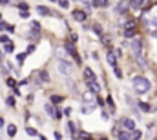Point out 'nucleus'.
Returning <instances> with one entry per match:
<instances>
[{
  "instance_id": "f257e3e1",
  "label": "nucleus",
  "mask_w": 157,
  "mask_h": 140,
  "mask_svg": "<svg viewBox=\"0 0 157 140\" xmlns=\"http://www.w3.org/2000/svg\"><path fill=\"white\" fill-rule=\"evenodd\" d=\"M132 84H134V91L137 95H145V93L150 91V80L145 78V77H134Z\"/></svg>"
},
{
  "instance_id": "f03ea898",
  "label": "nucleus",
  "mask_w": 157,
  "mask_h": 140,
  "mask_svg": "<svg viewBox=\"0 0 157 140\" xmlns=\"http://www.w3.org/2000/svg\"><path fill=\"white\" fill-rule=\"evenodd\" d=\"M132 49H134V55H135V60L139 62V66H143L145 67V51H143V40L141 38H135L134 42H132Z\"/></svg>"
},
{
  "instance_id": "7ed1b4c3",
  "label": "nucleus",
  "mask_w": 157,
  "mask_h": 140,
  "mask_svg": "<svg viewBox=\"0 0 157 140\" xmlns=\"http://www.w3.org/2000/svg\"><path fill=\"white\" fill-rule=\"evenodd\" d=\"M71 64L70 62H66V60H59V73L60 75H64V77H70L71 75Z\"/></svg>"
},
{
  "instance_id": "20e7f679",
  "label": "nucleus",
  "mask_w": 157,
  "mask_h": 140,
  "mask_svg": "<svg viewBox=\"0 0 157 140\" xmlns=\"http://www.w3.org/2000/svg\"><path fill=\"white\" fill-rule=\"evenodd\" d=\"M146 27H148L150 33H155L157 35V16L155 15H150V16L146 18Z\"/></svg>"
},
{
  "instance_id": "39448f33",
  "label": "nucleus",
  "mask_w": 157,
  "mask_h": 140,
  "mask_svg": "<svg viewBox=\"0 0 157 140\" xmlns=\"http://www.w3.org/2000/svg\"><path fill=\"white\" fill-rule=\"evenodd\" d=\"M82 100H84V104H88V106H91V108H97V104H95V93L86 91V93L82 95Z\"/></svg>"
},
{
  "instance_id": "423d86ee",
  "label": "nucleus",
  "mask_w": 157,
  "mask_h": 140,
  "mask_svg": "<svg viewBox=\"0 0 157 140\" xmlns=\"http://www.w3.org/2000/svg\"><path fill=\"white\" fill-rule=\"evenodd\" d=\"M64 49H66V51H68V53H70V55L75 58V62H79V64H80V56H79V53H77V47H75L73 44H64Z\"/></svg>"
},
{
  "instance_id": "0eeeda50",
  "label": "nucleus",
  "mask_w": 157,
  "mask_h": 140,
  "mask_svg": "<svg viewBox=\"0 0 157 140\" xmlns=\"http://www.w3.org/2000/svg\"><path fill=\"white\" fill-rule=\"evenodd\" d=\"M121 126H123V129H126V131H134V129H135V122H134L132 118H121Z\"/></svg>"
},
{
  "instance_id": "6e6552de",
  "label": "nucleus",
  "mask_w": 157,
  "mask_h": 140,
  "mask_svg": "<svg viewBox=\"0 0 157 140\" xmlns=\"http://www.w3.org/2000/svg\"><path fill=\"white\" fill-rule=\"evenodd\" d=\"M108 64L112 66V67H117V55H115V51H112V47H108Z\"/></svg>"
},
{
  "instance_id": "1a4fd4ad",
  "label": "nucleus",
  "mask_w": 157,
  "mask_h": 140,
  "mask_svg": "<svg viewBox=\"0 0 157 140\" xmlns=\"http://www.w3.org/2000/svg\"><path fill=\"white\" fill-rule=\"evenodd\" d=\"M148 2H150V0H130V5H132L134 9H145V7L148 5Z\"/></svg>"
},
{
  "instance_id": "9d476101",
  "label": "nucleus",
  "mask_w": 157,
  "mask_h": 140,
  "mask_svg": "<svg viewBox=\"0 0 157 140\" xmlns=\"http://www.w3.org/2000/svg\"><path fill=\"white\" fill-rule=\"evenodd\" d=\"M84 78H86V82L90 84V82H97V75L90 69V67H86L84 69Z\"/></svg>"
},
{
  "instance_id": "9b49d317",
  "label": "nucleus",
  "mask_w": 157,
  "mask_h": 140,
  "mask_svg": "<svg viewBox=\"0 0 157 140\" xmlns=\"http://www.w3.org/2000/svg\"><path fill=\"white\" fill-rule=\"evenodd\" d=\"M73 18H75L77 22H84V20L88 18V15H86L84 11H79V9H75V11H73Z\"/></svg>"
},
{
  "instance_id": "f8f14e48",
  "label": "nucleus",
  "mask_w": 157,
  "mask_h": 140,
  "mask_svg": "<svg viewBox=\"0 0 157 140\" xmlns=\"http://www.w3.org/2000/svg\"><path fill=\"white\" fill-rule=\"evenodd\" d=\"M35 11H37L38 15H44V16L55 15V13H51V11H49V7H44V5H37V7H35Z\"/></svg>"
},
{
  "instance_id": "ddd939ff",
  "label": "nucleus",
  "mask_w": 157,
  "mask_h": 140,
  "mask_svg": "<svg viewBox=\"0 0 157 140\" xmlns=\"http://www.w3.org/2000/svg\"><path fill=\"white\" fill-rule=\"evenodd\" d=\"M119 140H132V131H126V129H123V131H119Z\"/></svg>"
},
{
  "instance_id": "4468645a",
  "label": "nucleus",
  "mask_w": 157,
  "mask_h": 140,
  "mask_svg": "<svg viewBox=\"0 0 157 140\" xmlns=\"http://www.w3.org/2000/svg\"><path fill=\"white\" fill-rule=\"evenodd\" d=\"M128 5H130V2H128V0L119 2V4H117V13H124V11L128 9Z\"/></svg>"
},
{
  "instance_id": "2eb2a0df",
  "label": "nucleus",
  "mask_w": 157,
  "mask_h": 140,
  "mask_svg": "<svg viewBox=\"0 0 157 140\" xmlns=\"http://www.w3.org/2000/svg\"><path fill=\"white\" fill-rule=\"evenodd\" d=\"M88 87H90V91H91V93H95V95H97V93H99V89H101V86H99L97 82H90V84H88Z\"/></svg>"
},
{
  "instance_id": "dca6fc26",
  "label": "nucleus",
  "mask_w": 157,
  "mask_h": 140,
  "mask_svg": "<svg viewBox=\"0 0 157 140\" xmlns=\"http://www.w3.org/2000/svg\"><path fill=\"white\" fill-rule=\"evenodd\" d=\"M44 109H46V113H48L49 117H53V118H55V115H57V111L53 109V106H51V104H46V106H44Z\"/></svg>"
},
{
  "instance_id": "f3484780",
  "label": "nucleus",
  "mask_w": 157,
  "mask_h": 140,
  "mask_svg": "<svg viewBox=\"0 0 157 140\" xmlns=\"http://www.w3.org/2000/svg\"><path fill=\"white\" fill-rule=\"evenodd\" d=\"M0 29H5V31H9V33L15 31V27H13L11 24H5V22H0Z\"/></svg>"
},
{
  "instance_id": "a211bd4d",
  "label": "nucleus",
  "mask_w": 157,
  "mask_h": 140,
  "mask_svg": "<svg viewBox=\"0 0 157 140\" xmlns=\"http://www.w3.org/2000/svg\"><path fill=\"white\" fill-rule=\"evenodd\" d=\"M7 135H9V137H15V135H16V126H15V124H9V126H7Z\"/></svg>"
},
{
  "instance_id": "6ab92c4d",
  "label": "nucleus",
  "mask_w": 157,
  "mask_h": 140,
  "mask_svg": "<svg viewBox=\"0 0 157 140\" xmlns=\"http://www.w3.org/2000/svg\"><path fill=\"white\" fill-rule=\"evenodd\" d=\"M108 0H93V7H106Z\"/></svg>"
},
{
  "instance_id": "aec40b11",
  "label": "nucleus",
  "mask_w": 157,
  "mask_h": 140,
  "mask_svg": "<svg viewBox=\"0 0 157 140\" xmlns=\"http://www.w3.org/2000/svg\"><path fill=\"white\" fill-rule=\"evenodd\" d=\"M137 35V29H124V36L126 38H132V36H135Z\"/></svg>"
},
{
  "instance_id": "412c9836",
  "label": "nucleus",
  "mask_w": 157,
  "mask_h": 140,
  "mask_svg": "<svg viewBox=\"0 0 157 140\" xmlns=\"http://www.w3.org/2000/svg\"><path fill=\"white\" fill-rule=\"evenodd\" d=\"M31 29H33L35 35H38V33H40V24H38V22H31Z\"/></svg>"
},
{
  "instance_id": "4be33fe9",
  "label": "nucleus",
  "mask_w": 157,
  "mask_h": 140,
  "mask_svg": "<svg viewBox=\"0 0 157 140\" xmlns=\"http://www.w3.org/2000/svg\"><path fill=\"white\" fill-rule=\"evenodd\" d=\"M91 29H93L99 36H102V27H101V24H93V26H91Z\"/></svg>"
},
{
  "instance_id": "5701e85b",
  "label": "nucleus",
  "mask_w": 157,
  "mask_h": 140,
  "mask_svg": "<svg viewBox=\"0 0 157 140\" xmlns=\"http://www.w3.org/2000/svg\"><path fill=\"white\" fill-rule=\"evenodd\" d=\"M49 100H51V102H53V104H60V102H64V98H62V97H60V95H53V97H51V98H49Z\"/></svg>"
},
{
  "instance_id": "b1692460",
  "label": "nucleus",
  "mask_w": 157,
  "mask_h": 140,
  "mask_svg": "<svg viewBox=\"0 0 157 140\" xmlns=\"http://www.w3.org/2000/svg\"><path fill=\"white\" fill-rule=\"evenodd\" d=\"M135 26H137L135 20H128V22L124 24V29H135Z\"/></svg>"
},
{
  "instance_id": "393cba45",
  "label": "nucleus",
  "mask_w": 157,
  "mask_h": 140,
  "mask_svg": "<svg viewBox=\"0 0 157 140\" xmlns=\"http://www.w3.org/2000/svg\"><path fill=\"white\" fill-rule=\"evenodd\" d=\"M38 78H40L42 82H49V77L46 75V71H38Z\"/></svg>"
},
{
  "instance_id": "a878e982",
  "label": "nucleus",
  "mask_w": 157,
  "mask_h": 140,
  "mask_svg": "<svg viewBox=\"0 0 157 140\" xmlns=\"http://www.w3.org/2000/svg\"><path fill=\"white\" fill-rule=\"evenodd\" d=\"M141 137H143V133H141L139 129H137V131H135V129L132 131V140H139V138H141Z\"/></svg>"
},
{
  "instance_id": "bb28decb",
  "label": "nucleus",
  "mask_w": 157,
  "mask_h": 140,
  "mask_svg": "<svg viewBox=\"0 0 157 140\" xmlns=\"http://www.w3.org/2000/svg\"><path fill=\"white\" fill-rule=\"evenodd\" d=\"M24 60H26V53L16 55V62H18V66H22V64H24Z\"/></svg>"
},
{
  "instance_id": "cd10ccee",
  "label": "nucleus",
  "mask_w": 157,
  "mask_h": 140,
  "mask_svg": "<svg viewBox=\"0 0 157 140\" xmlns=\"http://www.w3.org/2000/svg\"><path fill=\"white\" fill-rule=\"evenodd\" d=\"M139 108H141L143 111H152V108H150V104H146V102H139Z\"/></svg>"
},
{
  "instance_id": "c85d7f7f",
  "label": "nucleus",
  "mask_w": 157,
  "mask_h": 140,
  "mask_svg": "<svg viewBox=\"0 0 157 140\" xmlns=\"http://www.w3.org/2000/svg\"><path fill=\"white\" fill-rule=\"evenodd\" d=\"M57 2H59V5H60V7H64V9H68V7H70V0H57Z\"/></svg>"
},
{
  "instance_id": "c756f323",
  "label": "nucleus",
  "mask_w": 157,
  "mask_h": 140,
  "mask_svg": "<svg viewBox=\"0 0 157 140\" xmlns=\"http://www.w3.org/2000/svg\"><path fill=\"white\" fill-rule=\"evenodd\" d=\"M26 133H27L29 137H37V129H35V128H27V129H26Z\"/></svg>"
},
{
  "instance_id": "7c9ffc66",
  "label": "nucleus",
  "mask_w": 157,
  "mask_h": 140,
  "mask_svg": "<svg viewBox=\"0 0 157 140\" xmlns=\"http://www.w3.org/2000/svg\"><path fill=\"white\" fill-rule=\"evenodd\" d=\"M0 42H2V44H5V46H7V44H11L9 36H5V35H2V36H0Z\"/></svg>"
},
{
  "instance_id": "2f4dec72",
  "label": "nucleus",
  "mask_w": 157,
  "mask_h": 140,
  "mask_svg": "<svg viewBox=\"0 0 157 140\" xmlns=\"http://www.w3.org/2000/svg\"><path fill=\"white\" fill-rule=\"evenodd\" d=\"M13 49H15V46H13V44H7V46H4V51H5V53H13Z\"/></svg>"
},
{
  "instance_id": "473e14b6",
  "label": "nucleus",
  "mask_w": 157,
  "mask_h": 140,
  "mask_svg": "<svg viewBox=\"0 0 157 140\" xmlns=\"http://www.w3.org/2000/svg\"><path fill=\"white\" fill-rule=\"evenodd\" d=\"M106 104L110 106V109H112V111L115 109V106H113V98H112V97H108V98H106Z\"/></svg>"
},
{
  "instance_id": "72a5a7b5",
  "label": "nucleus",
  "mask_w": 157,
  "mask_h": 140,
  "mask_svg": "<svg viewBox=\"0 0 157 140\" xmlns=\"http://www.w3.org/2000/svg\"><path fill=\"white\" fill-rule=\"evenodd\" d=\"M113 73H115V77H117V78H123V71H121L119 67H113Z\"/></svg>"
},
{
  "instance_id": "f704fd0d",
  "label": "nucleus",
  "mask_w": 157,
  "mask_h": 140,
  "mask_svg": "<svg viewBox=\"0 0 157 140\" xmlns=\"http://www.w3.org/2000/svg\"><path fill=\"white\" fill-rule=\"evenodd\" d=\"M79 138H84V140H90V135L86 133V131H80L79 133Z\"/></svg>"
},
{
  "instance_id": "c9c22d12",
  "label": "nucleus",
  "mask_w": 157,
  "mask_h": 140,
  "mask_svg": "<svg viewBox=\"0 0 157 140\" xmlns=\"http://www.w3.org/2000/svg\"><path fill=\"white\" fill-rule=\"evenodd\" d=\"M5 104H7L9 108H13V106H15V98H13V97H9V98L5 100Z\"/></svg>"
},
{
  "instance_id": "e433bc0d",
  "label": "nucleus",
  "mask_w": 157,
  "mask_h": 140,
  "mask_svg": "<svg viewBox=\"0 0 157 140\" xmlns=\"http://www.w3.org/2000/svg\"><path fill=\"white\" fill-rule=\"evenodd\" d=\"M80 2H82V4H84V5H86L88 9H90V7L93 5V0H80Z\"/></svg>"
},
{
  "instance_id": "4c0bfd02",
  "label": "nucleus",
  "mask_w": 157,
  "mask_h": 140,
  "mask_svg": "<svg viewBox=\"0 0 157 140\" xmlns=\"http://www.w3.org/2000/svg\"><path fill=\"white\" fill-rule=\"evenodd\" d=\"M18 9H22V11H27V4H26V2H20V4H18Z\"/></svg>"
},
{
  "instance_id": "58836bf2",
  "label": "nucleus",
  "mask_w": 157,
  "mask_h": 140,
  "mask_svg": "<svg viewBox=\"0 0 157 140\" xmlns=\"http://www.w3.org/2000/svg\"><path fill=\"white\" fill-rule=\"evenodd\" d=\"M5 82H7V86H9V87H15V86H16V82H15L13 78H7Z\"/></svg>"
},
{
  "instance_id": "ea45409f",
  "label": "nucleus",
  "mask_w": 157,
  "mask_h": 140,
  "mask_svg": "<svg viewBox=\"0 0 157 140\" xmlns=\"http://www.w3.org/2000/svg\"><path fill=\"white\" fill-rule=\"evenodd\" d=\"M68 129H70V131L75 135V124H73V122H70V124H68Z\"/></svg>"
},
{
  "instance_id": "a19ab883",
  "label": "nucleus",
  "mask_w": 157,
  "mask_h": 140,
  "mask_svg": "<svg viewBox=\"0 0 157 140\" xmlns=\"http://www.w3.org/2000/svg\"><path fill=\"white\" fill-rule=\"evenodd\" d=\"M27 16H29L27 11H20V18H27Z\"/></svg>"
},
{
  "instance_id": "79ce46f5",
  "label": "nucleus",
  "mask_w": 157,
  "mask_h": 140,
  "mask_svg": "<svg viewBox=\"0 0 157 140\" xmlns=\"http://www.w3.org/2000/svg\"><path fill=\"white\" fill-rule=\"evenodd\" d=\"M55 118H57V120H59V118H62V111H60V109H57V115H55Z\"/></svg>"
},
{
  "instance_id": "37998d69",
  "label": "nucleus",
  "mask_w": 157,
  "mask_h": 140,
  "mask_svg": "<svg viewBox=\"0 0 157 140\" xmlns=\"http://www.w3.org/2000/svg\"><path fill=\"white\" fill-rule=\"evenodd\" d=\"M102 120H110V115L106 111H102Z\"/></svg>"
},
{
  "instance_id": "c03bdc74",
  "label": "nucleus",
  "mask_w": 157,
  "mask_h": 140,
  "mask_svg": "<svg viewBox=\"0 0 157 140\" xmlns=\"http://www.w3.org/2000/svg\"><path fill=\"white\" fill-rule=\"evenodd\" d=\"M33 51H35V46H33V44H31V46H29V47H27V53H33Z\"/></svg>"
},
{
  "instance_id": "a18cd8bd",
  "label": "nucleus",
  "mask_w": 157,
  "mask_h": 140,
  "mask_svg": "<svg viewBox=\"0 0 157 140\" xmlns=\"http://www.w3.org/2000/svg\"><path fill=\"white\" fill-rule=\"evenodd\" d=\"M55 138H57V140H62V135H60V133L57 131V133H55Z\"/></svg>"
},
{
  "instance_id": "49530a36",
  "label": "nucleus",
  "mask_w": 157,
  "mask_h": 140,
  "mask_svg": "<svg viewBox=\"0 0 157 140\" xmlns=\"http://www.w3.org/2000/svg\"><path fill=\"white\" fill-rule=\"evenodd\" d=\"M4 128V118H0V129Z\"/></svg>"
},
{
  "instance_id": "de8ad7c7",
  "label": "nucleus",
  "mask_w": 157,
  "mask_h": 140,
  "mask_svg": "<svg viewBox=\"0 0 157 140\" xmlns=\"http://www.w3.org/2000/svg\"><path fill=\"white\" fill-rule=\"evenodd\" d=\"M0 4H9V0H0Z\"/></svg>"
},
{
  "instance_id": "09e8293b",
  "label": "nucleus",
  "mask_w": 157,
  "mask_h": 140,
  "mask_svg": "<svg viewBox=\"0 0 157 140\" xmlns=\"http://www.w3.org/2000/svg\"><path fill=\"white\" fill-rule=\"evenodd\" d=\"M40 140H48V138H46V137H42V138H40Z\"/></svg>"
},
{
  "instance_id": "8fccbe9b",
  "label": "nucleus",
  "mask_w": 157,
  "mask_h": 140,
  "mask_svg": "<svg viewBox=\"0 0 157 140\" xmlns=\"http://www.w3.org/2000/svg\"><path fill=\"white\" fill-rule=\"evenodd\" d=\"M101 140H108V138H101Z\"/></svg>"
},
{
  "instance_id": "3c124183",
  "label": "nucleus",
  "mask_w": 157,
  "mask_h": 140,
  "mask_svg": "<svg viewBox=\"0 0 157 140\" xmlns=\"http://www.w3.org/2000/svg\"><path fill=\"white\" fill-rule=\"evenodd\" d=\"M49 2H55V0H49Z\"/></svg>"
}]
</instances>
